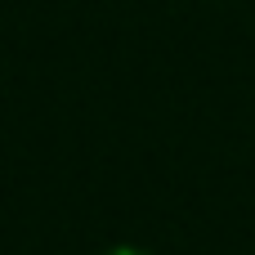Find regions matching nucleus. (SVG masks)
Listing matches in <instances>:
<instances>
[{"mask_svg":"<svg viewBox=\"0 0 255 255\" xmlns=\"http://www.w3.org/2000/svg\"><path fill=\"white\" fill-rule=\"evenodd\" d=\"M108 255H148V251H139V247H112Z\"/></svg>","mask_w":255,"mask_h":255,"instance_id":"nucleus-1","label":"nucleus"}]
</instances>
